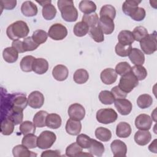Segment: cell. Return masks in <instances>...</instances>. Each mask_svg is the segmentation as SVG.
<instances>
[{"label":"cell","mask_w":157,"mask_h":157,"mask_svg":"<svg viewBox=\"0 0 157 157\" xmlns=\"http://www.w3.org/2000/svg\"><path fill=\"white\" fill-rule=\"evenodd\" d=\"M29 32V29L27 23L21 20L12 23L6 29L8 37L13 40H18L20 38H25L28 36Z\"/></svg>","instance_id":"6da1fadb"},{"label":"cell","mask_w":157,"mask_h":157,"mask_svg":"<svg viewBox=\"0 0 157 157\" xmlns=\"http://www.w3.org/2000/svg\"><path fill=\"white\" fill-rule=\"evenodd\" d=\"M57 4L64 20L67 22H74L77 20L78 11L72 1L59 0Z\"/></svg>","instance_id":"7a4b0ae2"},{"label":"cell","mask_w":157,"mask_h":157,"mask_svg":"<svg viewBox=\"0 0 157 157\" xmlns=\"http://www.w3.org/2000/svg\"><path fill=\"white\" fill-rule=\"evenodd\" d=\"M138 84V79L131 71L121 77L118 86L122 91L128 94L136 87Z\"/></svg>","instance_id":"3957f363"},{"label":"cell","mask_w":157,"mask_h":157,"mask_svg":"<svg viewBox=\"0 0 157 157\" xmlns=\"http://www.w3.org/2000/svg\"><path fill=\"white\" fill-rule=\"evenodd\" d=\"M140 46L144 53L147 55H151L156 52L157 49L156 32L154 31L152 34H148L140 42Z\"/></svg>","instance_id":"277c9868"},{"label":"cell","mask_w":157,"mask_h":157,"mask_svg":"<svg viewBox=\"0 0 157 157\" xmlns=\"http://www.w3.org/2000/svg\"><path fill=\"white\" fill-rule=\"evenodd\" d=\"M96 117L99 123L107 124L115 122L118 118V115L113 109H101L97 112Z\"/></svg>","instance_id":"5b68a950"},{"label":"cell","mask_w":157,"mask_h":157,"mask_svg":"<svg viewBox=\"0 0 157 157\" xmlns=\"http://www.w3.org/2000/svg\"><path fill=\"white\" fill-rule=\"evenodd\" d=\"M56 139V134L52 131H44L37 137V147L40 149H47L50 148Z\"/></svg>","instance_id":"8992f818"},{"label":"cell","mask_w":157,"mask_h":157,"mask_svg":"<svg viewBox=\"0 0 157 157\" xmlns=\"http://www.w3.org/2000/svg\"><path fill=\"white\" fill-rule=\"evenodd\" d=\"M67 28L60 23L52 25L48 31V36L55 40H63L67 36Z\"/></svg>","instance_id":"52a82bcc"},{"label":"cell","mask_w":157,"mask_h":157,"mask_svg":"<svg viewBox=\"0 0 157 157\" xmlns=\"http://www.w3.org/2000/svg\"><path fill=\"white\" fill-rule=\"evenodd\" d=\"M10 101L13 108L23 110L28 104V98L26 94L21 93H15L10 94Z\"/></svg>","instance_id":"ba28073f"},{"label":"cell","mask_w":157,"mask_h":157,"mask_svg":"<svg viewBox=\"0 0 157 157\" xmlns=\"http://www.w3.org/2000/svg\"><path fill=\"white\" fill-rule=\"evenodd\" d=\"M67 112L70 118L77 121L82 120L85 115V108L78 103L71 104L69 107Z\"/></svg>","instance_id":"9c48e42d"},{"label":"cell","mask_w":157,"mask_h":157,"mask_svg":"<svg viewBox=\"0 0 157 157\" xmlns=\"http://www.w3.org/2000/svg\"><path fill=\"white\" fill-rule=\"evenodd\" d=\"M98 26L105 34H110L114 31L115 25L113 20L109 17H100L98 23Z\"/></svg>","instance_id":"30bf717a"},{"label":"cell","mask_w":157,"mask_h":157,"mask_svg":"<svg viewBox=\"0 0 157 157\" xmlns=\"http://www.w3.org/2000/svg\"><path fill=\"white\" fill-rule=\"evenodd\" d=\"M44 96L43 94L39 91L31 92L28 98V105L33 109L40 108L44 103Z\"/></svg>","instance_id":"8fae6325"},{"label":"cell","mask_w":157,"mask_h":157,"mask_svg":"<svg viewBox=\"0 0 157 157\" xmlns=\"http://www.w3.org/2000/svg\"><path fill=\"white\" fill-rule=\"evenodd\" d=\"M151 118L147 114L142 113L138 115L135 120V125L140 130H149L152 124Z\"/></svg>","instance_id":"7c38bea8"},{"label":"cell","mask_w":157,"mask_h":157,"mask_svg":"<svg viewBox=\"0 0 157 157\" xmlns=\"http://www.w3.org/2000/svg\"><path fill=\"white\" fill-rule=\"evenodd\" d=\"M114 105L118 112L123 115H127L130 113L132 110V103L126 99H116L114 101Z\"/></svg>","instance_id":"4fadbf2b"},{"label":"cell","mask_w":157,"mask_h":157,"mask_svg":"<svg viewBox=\"0 0 157 157\" xmlns=\"http://www.w3.org/2000/svg\"><path fill=\"white\" fill-rule=\"evenodd\" d=\"M110 148L114 156H125L126 155L127 146L120 140H114L110 144Z\"/></svg>","instance_id":"5bb4252c"},{"label":"cell","mask_w":157,"mask_h":157,"mask_svg":"<svg viewBox=\"0 0 157 157\" xmlns=\"http://www.w3.org/2000/svg\"><path fill=\"white\" fill-rule=\"evenodd\" d=\"M101 80L105 85H111L115 82L117 78V74L112 68L104 69L100 75Z\"/></svg>","instance_id":"9a60e30c"},{"label":"cell","mask_w":157,"mask_h":157,"mask_svg":"<svg viewBox=\"0 0 157 157\" xmlns=\"http://www.w3.org/2000/svg\"><path fill=\"white\" fill-rule=\"evenodd\" d=\"M69 74V71L66 66L63 64L55 66L52 70V75L58 81L65 80Z\"/></svg>","instance_id":"2e32d148"},{"label":"cell","mask_w":157,"mask_h":157,"mask_svg":"<svg viewBox=\"0 0 157 157\" xmlns=\"http://www.w3.org/2000/svg\"><path fill=\"white\" fill-rule=\"evenodd\" d=\"M48 69V61L42 58H35L33 64V71L37 74H43L45 73Z\"/></svg>","instance_id":"e0dca14e"},{"label":"cell","mask_w":157,"mask_h":157,"mask_svg":"<svg viewBox=\"0 0 157 157\" xmlns=\"http://www.w3.org/2000/svg\"><path fill=\"white\" fill-rule=\"evenodd\" d=\"M151 139V133L148 130L137 131L134 135V140L137 144L144 146L150 142Z\"/></svg>","instance_id":"ac0fdd59"},{"label":"cell","mask_w":157,"mask_h":157,"mask_svg":"<svg viewBox=\"0 0 157 157\" xmlns=\"http://www.w3.org/2000/svg\"><path fill=\"white\" fill-rule=\"evenodd\" d=\"M65 128L66 132L72 136H77L81 131L82 124L80 121L69 118L66 122Z\"/></svg>","instance_id":"d6986e66"},{"label":"cell","mask_w":157,"mask_h":157,"mask_svg":"<svg viewBox=\"0 0 157 157\" xmlns=\"http://www.w3.org/2000/svg\"><path fill=\"white\" fill-rule=\"evenodd\" d=\"M128 56L131 63L135 65H142L145 62L144 53L137 48H132Z\"/></svg>","instance_id":"ffe728a7"},{"label":"cell","mask_w":157,"mask_h":157,"mask_svg":"<svg viewBox=\"0 0 157 157\" xmlns=\"http://www.w3.org/2000/svg\"><path fill=\"white\" fill-rule=\"evenodd\" d=\"M21 11L26 17H33L37 15L38 10L36 4L32 1H25L21 6Z\"/></svg>","instance_id":"44dd1931"},{"label":"cell","mask_w":157,"mask_h":157,"mask_svg":"<svg viewBox=\"0 0 157 157\" xmlns=\"http://www.w3.org/2000/svg\"><path fill=\"white\" fill-rule=\"evenodd\" d=\"M131 134V128L129 123L121 121L120 122L116 128V134L120 138H127Z\"/></svg>","instance_id":"7402d4cb"},{"label":"cell","mask_w":157,"mask_h":157,"mask_svg":"<svg viewBox=\"0 0 157 157\" xmlns=\"http://www.w3.org/2000/svg\"><path fill=\"white\" fill-rule=\"evenodd\" d=\"M24 145H17L12 149V153L15 157H28L36 156L37 154L31 151Z\"/></svg>","instance_id":"603a6c76"},{"label":"cell","mask_w":157,"mask_h":157,"mask_svg":"<svg viewBox=\"0 0 157 157\" xmlns=\"http://www.w3.org/2000/svg\"><path fill=\"white\" fill-rule=\"evenodd\" d=\"M141 1L127 0L125 1L122 5V10L124 14L131 17L133 12L137 9Z\"/></svg>","instance_id":"cb8c5ba5"},{"label":"cell","mask_w":157,"mask_h":157,"mask_svg":"<svg viewBox=\"0 0 157 157\" xmlns=\"http://www.w3.org/2000/svg\"><path fill=\"white\" fill-rule=\"evenodd\" d=\"M14 123L9 117L1 118V132L3 135H10L14 130Z\"/></svg>","instance_id":"d4e9b609"},{"label":"cell","mask_w":157,"mask_h":157,"mask_svg":"<svg viewBox=\"0 0 157 157\" xmlns=\"http://www.w3.org/2000/svg\"><path fill=\"white\" fill-rule=\"evenodd\" d=\"M61 117L56 113H50L46 118V126L52 129H58L61 125Z\"/></svg>","instance_id":"484cf974"},{"label":"cell","mask_w":157,"mask_h":157,"mask_svg":"<svg viewBox=\"0 0 157 157\" xmlns=\"http://www.w3.org/2000/svg\"><path fill=\"white\" fill-rule=\"evenodd\" d=\"M18 52L13 47H7L2 52V56L4 59L9 63H13L17 61L18 57Z\"/></svg>","instance_id":"4316f807"},{"label":"cell","mask_w":157,"mask_h":157,"mask_svg":"<svg viewBox=\"0 0 157 157\" xmlns=\"http://www.w3.org/2000/svg\"><path fill=\"white\" fill-rule=\"evenodd\" d=\"M118 39L119 41L118 43L125 45H130L134 41L132 33L129 30H123L120 31L118 36Z\"/></svg>","instance_id":"83f0119b"},{"label":"cell","mask_w":157,"mask_h":157,"mask_svg":"<svg viewBox=\"0 0 157 157\" xmlns=\"http://www.w3.org/2000/svg\"><path fill=\"white\" fill-rule=\"evenodd\" d=\"M6 117H9L15 125L21 124L23 119V110L12 107Z\"/></svg>","instance_id":"f1b7e54d"},{"label":"cell","mask_w":157,"mask_h":157,"mask_svg":"<svg viewBox=\"0 0 157 157\" xmlns=\"http://www.w3.org/2000/svg\"><path fill=\"white\" fill-rule=\"evenodd\" d=\"M104 146L101 142L95 139H91L90 147L88 148L89 152L91 154L97 156H101L104 152Z\"/></svg>","instance_id":"f546056e"},{"label":"cell","mask_w":157,"mask_h":157,"mask_svg":"<svg viewBox=\"0 0 157 157\" xmlns=\"http://www.w3.org/2000/svg\"><path fill=\"white\" fill-rule=\"evenodd\" d=\"M79 9L85 14L94 13L96 10V5L93 1L83 0L79 3Z\"/></svg>","instance_id":"4dcf8cb0"},{"label":"cell","mask_w":157,"mask_h":157,"mask_svg":"<svg viewBox=\"0 0 157 157\" xmlns=\"http://www.w3.org/2000/svg\"><path fill=\"white\" fill-rule=\"evenodd\" d=\"M48 113L44 110L37 112L34 116L33 123L36 127L42 128L46 126V118Z\"/></svg>","instance_id":"1f68e13d"},{"label":"cell","mask_w":157,"mask_h":157,"mask_svg":"<svg viewBox=\"0 0 157 157\" xmlns=\"http://www.w3.org/2000/svg\"><path fill=\"white\" fill-rule=\"evenodd\" d=\"M73 78L77 84H83L86 83L89 78V74L87 71L83 69H77L74 74Z\"/></svg>","instance_id":"d6a6232c"},{"label":"cell","mask_w":157,"mask_h":157,"mask_svg":"<svg viewBox=\"0 0 157 157\" xmlns=\"http://www.w3.org/2000/svg\"><path fill=\"white\" fill-rule=\"evenodd\" d=\"M95 136L97 139L103 142L110 140L112 137L111 131L105 128L99 127L95 130Z\"/></svg>","instance_id":"836d02e7"},{"label":"cell","mask_w":157,"mask_h":157,"mask_svg":"<svg viewBox=\"0 0 157 157\" xmlns=\"http://www.w3.org/2000/svg\"><path fill=\"white\" fill-rule=\"evenodd\" d=\"M35 58L31 55L24 56L20 61V67L23 72H29L33 71V64Z\"/></svg>","instance_id":"e575fe53"},{"label":"cell","mask_w":157,"mask_h":157,"mask_svg":"<svg viewBox=\"0 0 157 157\" xmlns=\"http://www.w3.org/2000/svg\"><path fill=\"white\" fill-rule=\"evenodd\" d=\"M42 13L44 19L47 20H51L55 17L56 14V9L55 7L50 3L43 7Z\"/></svg>","instance_id":"d590c367"},{"label":"cell","mask_w":157,"mask_h":157,"mask_svg":"<svg viewBox=\"0 0 157 157\" xmlns=\"http://www.w3.org/2000/svg\"><path fill=\"white\" fill-rule=\"evenodd\" d=\"M153 103L152 97L148 94L140 95L137 99V104L140 109H146L151 105Z\"/></svg>","instance_id":"8d00e7d4"},{"label":"cell","mask_w":157,"mask_h":157,"mask_svg":"<svg viewBox=\"0 0 157 157\" xmlns=\"http://www.w3.org/2000/svg\"><path fill=\"white\" fill-rule=\"evenodd\" d=\"M89 26L84 22H77L74 27V33L77 37H83L85 36L89 31Z\"/></svg>","instance_id":"74e56055"},{"label":"cell","mask_w":157,"mask_h":157,"mask_svg":"<svg viewBox=\"0 0 157 157\" xmlns=\"http://www.w3.org/2000/svg\"><path fill=\"white\" fill-rule=\"evenodd\" d=\"M37 137L34 134H29L25 135L22 139L21 143L29 149L34 148L37 146Z\"/></svg>","instance_id":"f35d334b"},{"label":"cell","mask_w":157,"mask_h":157,"mask_svg":"<svg viewBox=\"0 0 157 157\" xmlns=\"http://www.w3.org/2000/svg\"><path fill=\"white\" fill-rule=\"evenodd\" d=\"M19 129L24 136L29 134H34L36 131V126L30 121H25L20 124Z\"/></svg>","instance_id":"ab89813d"},{"label":"cell","mask_w":157,"mask_h":157,"mask_svg":"<svg viewBox=\"0 0 157 157\" xmlns=\"http://www.w3.org/2000/svg\"><path fill=\"white\" fill-rule=\"evenodd\" d=\"M99 101L104 104L110 105L114 102L115 99L111 93V91L107 90L101 91L99 94Z\"/></svg>","instance_id":"60d3db41"},{"label":"cell","mask_w":157,"mask_h":157,"mask_svg":"<svg viewBox=\"0 0 157 157\" xmlns=\"http://www.w3.org/2000/svg\"><path fill=\"white\" fill-rule=\"evenodd\" d=\"M82 152V148L77 142L70 144L66 149V155L71 157L78 156Z\"/></svg>","instance_id":"b9f144b4"},{"label":"cell","mask_w":157,"mask_h":157,"mask_svg":"<svg viewBox=\"0 0 157 157\" xmlns=\"http://www.w3.org/2000/svg\"><path fill=\"white\" fill-rule=\"evenodd\" d=\"M99 18L96 13L85 14L82 17V21L85 23L89 27L92 28L98 25Z\"/></svg>","instance_id":"7bdbcfd3"},{"label":"cell","mask_w":157,"mask_h":157,"mask_svg":"<svg viewBox=\"0 0 157 157\" xmlns=\"http://www.w3.org/2000/svg\"><path fill=\"white\" fill-rule=\"evenodd\" d=\"M132 73L138 80H143L147 76V71L142 65H135L131 67Z\"/></svg>","instance_id":"ee69618b"},{"label":"cell","mask_w":157,"mask_h":157,"mask_svg":"<svg viewBox=\"0 0 157 157\" xmlns=\"http://www.w3.org/2000/svg\"><path fill=\"white\" fill-rule=\"evenodd\" d=\"M31 37L33 40L37 44L40 45L41 44L46 42L48 37V34L44 30L37 29L34 31Z\"/></svg>","instance_id":"f6af8a7d"},{"label":"cell","mask_w":157,"mask_h":157,"mask_svg":"<svg viewBox=\"0 0 157 157\" xmlns=\"http://www.w3.org/2000/svg\"><path fill=\"white\" fill-rule=\"evenodd\" d=\"M134 40L140 42L143 39L148 35L147 29L142 26H136L132 32Z\"/></svg>","instance_id":"bcb514c9"},{"label":"cell","mask_w":157,"mask_h":157,"mask_svg":"<svg viewBox=\"0 0 157 157\" xmlns=\"http://www.w3.org/2000/svg\"><path fill=\"white\" fill-rule=\"evenodd\" d=\"M89 34L91 37L96 42H101L104 40V33L98 26L91 28L89 30Z\"/></svg>","instance_id":"7dc6e473"},{"label":"cell","mask_w":157,"mask_h":157,"mask_svg":"<svg viewBox=\"0 0 157 157\" xmlns=\"http://www.w3.org/2000/svg\"><path fill=\"white\" fill-rule=\"evenodd\" d=\"M99 15L100 17L106 16L113 20L116 15V10L113 6L106 4L101 7L99 12Z\"/></svg>","instance_id":"c3c4849f"},{"label":"cell","mask_w":157,"mask_h":157,"mask_svg":"<svg viewBox=\"0 0 157 157\" xmlns=\"http://www.w3.org/2000/svg\"><path fill=\"white\" fill-rule=\"evenodd\" d=\"M132 49L131 45H125L118 43L115 48L116 53L121 57H126L129 55L131 50Z\"/></svg>","instance_id":"681fc988"},{"label":"cell","mask_w":157,"mask_h":157,"mask_svg":"<svg viewBox=\"0 0 157 157\" xmlns=\"http://www.w3.org/2000/svg\"><path fill=\"white\" fill-rule=\"evenodd\" d=\"M91 139L88 136L80 134H78L76 139V142L82 148H88L90 147L91 143Z\"/></svg>","instance_id":"f907efd6"},{"label":"cell","mask_w":157,"mask_h":157,"mask_svg":"<svg viewBox=\"0 0 157 157\" xmlns=\"http://www.w3.org/2000/svg\"><path fill=\"white\" fill-rule=\"evenodd\" d=\"M117 74L122 76L131 71V67L129 64L126 61L119 63L115 67V70Z\"/></svg>","instance_id":"816d5d0a"},{"label":"cell","mask_w":157,"mask_h":157,"mask_svg":"<svg viewBox=\"0 0 157 157\" xmlns=\"http://www.w3.org/2000/svg\"><path fill=\"white\" fill-rule=\"evenodd\" d=\"M23 42L25 52L33 51L39 46V45L37 44L33 40L32 37H27L25 38L23 40Z\"/></svg>","instance_id":"f5cc1de1"},{"label":"cell","mask_w":157,"mask_h":157,"mask_svg":"<svg viewBox=\"0 0 157 157\" xmlns=\"http://www.w3.org/2000/svg\"><path fill=\"white\" fill-rule=\"evenodd\" d=\"M146 12L144 8L142 7H137V9L133 12V13L131 15V18L137 21H142L145 17Z\"/></svg>","instance_id":"db71d44e"},{"label":"cell","mask_w":157,"mask_h":157,"mask_svg":"<svg viewBox=\"0 0 157 157\" xmlns=\"http://www.w3.org/2000/svg\"><path fill=\"white\" fill-rule=\"evenodd\" d=\"M111 93L113 94L115 100L120 99H124L126 97L127 93L122 91L118 86H115L111 90Z\"/></svg>","instance_id":"11a10c76"},{"label":"cell","mask_w":157,"mask_h":157,"mask_svg":"<svg viewBox=\"0 0 157 157\" xmlns=\"http://www.w3.org/2000/svg\"><path fill=\"white\" fill-rule=\"evenodd\" d=\"M1 10H2L4 9L7 10H12L14 9L17 5V1L15 0H2L0 1Z\"/></svg>","instance_id":"9f6ffc18"},{"label":"cell","mask_w":157,"mask_h":157,"mask_svg":"<svg viewBox=\"0 0 157 157\" xmlns=\"http://www.w3.org/2000/svg\"><path fill=\"white\" fill-rule=\"evenodd\" d=\"M12 47H13L15 49H16L18 53L25 52L23 41H21L20 40H13V42L12 43Z\"/></svg>","instance_id":"6f0895ef"},{"label":"cell","mask_w":157,"mask_h":157,"mask_svg":"<svg viewBox=\"0 0 157 157\" xmlns=\"http://www.w3.org/2000/svg\"><path fill=\"white\" fill-rule=\"evenodd\" d=\"M42 157H46V156H61L60 152L58 150H46L42 153L41 155Z\"/></svg>","instance_id":"680465c9"},{"label":"cell","mask_w":157,"mask_h":157,"mask_svg":"<svg viewBox=\"0 0 157 157\" xmlns=\"http://www.w3.org/2000/svg\"><path fill=\"white\" fill-rule=\"evenodd\" d=\"M156 139H155L152 143H151V144L148 146V149L150 151L153 152L155 153H157V150H156Z\"/></svg>","instance_id":"91938a15"},{"label":"cell","mask_w":157,"mask_h":157,"mask_svg":"<svg viewBox=\"0 0 157 157\" xmlns=\"http://www.w3.org/2000/svg\"><path fill=\"white\" fill-rule=\"evenodd\" d=\"M36 2L37 3H39V4H40V6L44 7V6H45V5H47L48 4H50L52 1H37Z\"/></svg>","instance_id":"94428289"}]
</instances>
